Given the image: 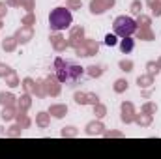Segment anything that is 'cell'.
Wrapping results in <instances>:
<instances>
[{
	"label": "cell",
	"instance_id": "obj_1",
	"mask_svg": "<svg viewBox=\"0 0 161 159\" xmlns=\"http://www.w3.org/2000/svg\"><path fill=\"white\" fill-rule=\"evenodd\" d=\"M54 75L56 79L64 84H75L77 80L84 75V69L73 64V62H68V60H62V58H56L54 60Z\"/></svg>",
	"mask_w": 161,
	"mask_h": 159
},
{
	"label": "cell",
	"instance_id": "obj_2",
	"mask_svg": "<svg viewBox=\"0 0 161 159\" xmlns=\"http://www.w3.org/2000/svg\"><path fill=\"white\" fill-rule=\"evenodd\" d=\"M71 23H73V15H71V11L66 9V8H56V9H53L51 15H49V26H51L53 32L66 30V28H69Z\"/></svg>",
	"mask_w": 161,
	"mask_h": 159
},
{
	"label": "cell",
	"instance_id": "obj_3",
	"mask_svg": "<svg viewBox=\"0 0 161 159\" xmlns=\"http://www.w3.org/2000/svg\"><path fill=\"white\" fill-rule=\"evenodd\" d=\"M113 30H114V34H116L118 38H129V36L135 34L137 23H135V19H131V17H127V15H120V17L114 19Z\"/></svg>",
	"mask_w": 161,
	"mask_h": 159
},
{
	"label": "cell",
	"instance_id": "obj_4",
	"mask_svg": "<svg viewBox=\"0 0 161 159\" xmlns=\"http://www.w3.org/2000/svg\"><path fill=\"white\" fill-rule=\"evenodd\" d=\"M133 47H135V43H133V40H131V36H129V38H122L120 49L124 51V52H131Z\"/></svg>",
	"mask_w": 161,
	"mask_h": 159
},
{
	"label": "cell",
	"instance_id": "obj_5",
	"mask_svg": "<svg viewBox=\"0 0 161 159\" xmlns=\"http://www.w3.org/2000/svg\"><path fill=\"white\" fill-rule=\"evenodd\" d=\"M118 36L116 34H107L105 36V45H109V47H114L116 43H118V40H116Z\"/></svg>",
	"mask_w": 161,
	"mask_h": 159
}]
</instances>
